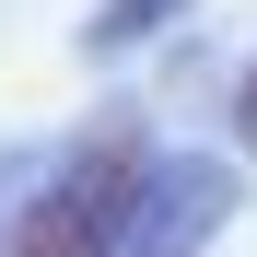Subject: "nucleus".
Wrapping results in <instances>:
<instances>
[{
    "mask_svg": "<svg viewBox=\"0 0 257 257\" xmlns=\"http://www.w3.org/2000/svg\"><path fill=\"white\" fill-rule=\"evenodd\" d=\"M141 187H152V164H141V141H128V128L82 141V152L59 164V187L24 210L12 257H117L128 222H141Z\"/></svg>",
    "mask_w": 257,
    "mask_h": 257,
    "instance_id": "obj_1",
    "label": "nucleus"
},
{
    "mask_svg": "<svg viewBox=\"0 0 257 257\" xmlns=\"http://www.w3.org/2000/svg\"><path fill=\"white\" fill-rule=\"evenodd\" d=\"M222 199H234V176H222V164H176V176H164V222H152V245L141 257H176V245H199L210 222H222Z\"/></svg>",
    "mask_w": 257,
    "mask_h": 257,
    "instance_id": "obj_2",
    "label": "nucleus"
},
{
    "mask_svg": "<svg viewBox=\"0 0 257 257\" xmlns=\"http://www.w3.org/2000/svg\"><path fill=\"white\" fill-rule=\"evenodd\" d=\"M164 12H176V0H105V12H94V35H82V47H128V35H152Z\"/></svg>",
    "mask_w": 257,
    "mask_h": 257,
    "instance_id": "obj_3",
    "label": "nucleus"
},
{
    "mask_svg": "<svg viewBox=\"0 0 257 257\" xmlns=\"http://www.w3.org/2000/svg\"><path fill=\"white\" fill-rule=\"evenodd\" d=\"M234 128H245V141H257V70H245V94H234Z\"/></svg>",
    "mask_w": 257,
    "mask_h": 257,
    "instance_id": "obj_4",
    "label": "nucleus"
}]
</instances>
